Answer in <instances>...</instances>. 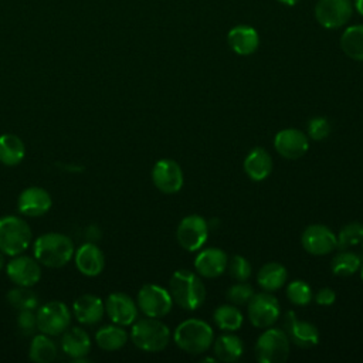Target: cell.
<instances>
[{
    "label": "cell",
    "instance_id": "6da1fadb",
    "mask_svg": "<svg viewBox=\"0 0 363 363\" xmlns=\"http://www.w3.org/2000/svg\"><path fill=\"white\" fill-rule=\"evenodd\" d=\"M34 258L47 268H61L74 257L72 240L61 233H45L35 238L33 244Z\"/></svg>",
    "mask_w": 363,
    "mask_h": 363
},
{
    "label": "cell",
    "instance_id": "8fae6325",
    "mask_svg": "<svg viewBox=\"0 0 363 363\" xmlns=\"http://www.w3.org/2000/svg\"><path fill=\"white\" fill-rule=\"evenodd\" d=\"M208 235L207 221L197 214L186 216L177 225L176 238L186 251H197L203 247Z\"/></svg>",
    "mask_w": 363,
    "mask_h": 363
},
{
    "label": "cell",
    "instance_id": "8992f818",
    "mask_svg": "<svg viewBox=\"0 0 363 363\" xmlns=\"http://www.w3.org/2000/svg\"><path fill=\"white\" fill-rule=\"evenodd\" d=\"M289 356V339L282 329H267L255 343V359L259 363H284Z\"/></svg>",
    "mask_w": 363,
    "mask_h": 363
},
{
    "label": "cell",
    "instance_id": "5b68a950",
    "mask_svg": "<svg viewBox=\"0 0 363 363\" xmlns=\"http://www.w3.org/2000/svg\"><path fill=\"white\" fill-rule=\"evenodd\" d=\"M33 241V233L26 220L18 216H4L0 218V250L14 257L23 254Z\"/></svg>",
    "mask_w": 363,
    "mask_h": 363
},
{
    "label": "cell",
    "instance_id": "f35d334b",
    "mask_svg": "<svg viewBox=\"0 0 363 363\" xmlns=\"http://www.w3.org/2000/svg\"><path fill=\"white\" fill-rule=\"evenodd\" d=\"M17 326L18 329L28 335L33 333L37 329V316L34 309H24V311H18V316H17Z\"/></svg>",
    "mask_w": 363,
    "mask_h": 363
},
{
    "label": "cell",
    "instance_id": "52a82bcc",
    "mask_svg": "<svg viewBox=\"0 0 363 363\" xmlns=\"http://www.w3.org/2000/svg\"><path fill=\"white\" fill-rule=\"evenodd\" d=\"M37 329L48 336L62 335L71 323V312L61 301H50L35 311Z\"/></svg>",
    "mask_w": 363,
    "mask_h": 363
},
{
    "label": "cell",
    "instance_id": "ba28073f",
    "mask_svg": "<svg viewBox=\"0 0 363 363\" xmlns=\"http://www.w3.org/2000/svg\"><path fill=\"white\" fill-rule=\"evenodd\" d=\"M173 299L170 292L156 284H146L138 292V308L150 318H162L170 312Z\"/></svg>",
    "mask_w": 363,
    "mask_h": 363
},
{
    "label": "cell",
    "instance_id": "f6af8a7d",
    "mask_svg": "<svg viewBox=\"0 0 363 363\" xmlns=\"http://www.w3.org/2000/svg\"><path fill=\"white\" fill-rule=\"evenodd\" d=\"M362 250H363V240H362Z\"/></svg>",
    "mask_w": 363,
    "mask_h": 363
},
{
    "label": "cell",
    "instance_id": "e575fe53",
    "mask_svg": "<svg viewBox=\"0 0 363 363\" xmlns=\"http://www.w3.org/2000/svg\"><path fill=\"white\" fill-rule=\"evenodd\" d=\"M286 298L298 306H306L312 301L311 286L301 279L292 281L286 286Z\"/></svg>",
    "mask_w": 363,
    "mask_h": 363
},
{
    "label": "cell",
    "instance_id": "44dd1931",
    "mask_svg": "<svg viewBox=\"0 0 363 363\" xmlns=\"http://www.w3.org/2000/svg\"><path fill=\"white\" fill-rule=\"evenodd\" d=\"M230 48L238 55H251L259 45V35L257 30L247 24L233 27L227 34Z\"/></svg>",
    "mask_w": 363,
    "mask_h": 363
},
{
    "label": "cell",
    "instance_id": "60d3db41",
    "mask_svg": "<svg viewBox=\"0 0 363 363\" xmlns=\"http://www.w3.org/2000/svg\"><path fill=\"white\" fill-rule=\"evenodd\" d=\"M354 9L363 17V0H354Z\"/></svg>",
    "mask_w": 363,
    "mask_h": 363
},
{
    "label": "cell",
    "instance_id": "74e56055",
    "mask_svg": "<svg viewBox=\"0 0 363 363\" xmlns=\"http://www.w3.org/2000/svg\"><path fill=\"white\" fill-rule=\"evenodd\" d=\"M332 126L330 122L323 116L312 118L308 122V138L312 140H323L330 135Z\"/></svg>",
    "mask_w": 363,
    "mask_h": 363
},
{
    "label": "cell",
    "instance_id": "30bf717a",
    "mask_svg": "<svg viewBox=\"0 0 363 363\" xmlns=\"http://www.w3.org/2000/svg\"><path fill=\"white\" fill-rule=\"evenodd\" d=\"M353 14L350 0H319L315 6L316 21L328 30L343 27Z\"/></svg>",
    "mask_w": 363,
    "mask_h": 363
},
{
    "label": "cell",
    "instance_id": "cb8c5ba5",
    "mask_svg": "<svg viewBox=\"0 0 363 363\" xmlns=\"http://www.w3.org/2000/svg\"><path fill=\"white\" fill-rule=\"evenodd\" d=\"M272 170L271 155L262 147H254L244 159V172L254 180L261 182L269 176Z\"/></svg>",
    "mask_w": 363,
    "mask_h": 363
},
{
    "label": "cell",
    "instance_id": "b9f144b4",
    "mask_svg": "<svg viewBox=\"0 0 363 363\" xmlns=\"http://www.w3.org/2000/svg\"><path fill=\"white\" fill-rule=\"evenodd\" d=\"M278 1L282 3V4H285V6H289V7H291V6H295L299 0H278Z\"/></svg>",
    "mask_w": 363,
    "mask_h": 363
},
{
    "label": "cell",
    "instance_id": "836d02e7",
    "mask_svg": "<svg viewBox=\"0 0 363 363\" xmlns=\"http://www.w3.org/2000/svg\"><path fill=\"white\" fill-rule=\"evenodd\" d=\"M363 240V224L353 221L342 227L336 237V248L347 250L352 245L362 242Z\"/></svg>",
    "mask_w": 363,
    "mask_h": 363
},
{
    "label": "cell",
    "instance_id": "8d00e7d4",
    "mask_svg": "<svg viewBox=\"0 0 363 363\" xmlns=\"http://www.w3.org/2000/svg\"><path fill=\"white\" fill-rule=\"evenodd\" d=\"M254 295V289L250 284H247L245 281H241L235 285H231L227 289V299L233 303V305H245L250 302V299Z\"/></svg>",
    "mask_w": 363,
    "mask_h": 363
},
{
    "label": "cell",
    "instance_id": "e0dca14e",
    "mask_svg": "<svg viewBox=\"0 0 363 363\" xmlns=\"http://www.w3.org/2000/svg\"><path fill=\"white\" fill-rule=\"evenodd\" d=\"M104 303L106 315L116 325H133L138 318V303L125 292H112Z\"/></svg>",
    "mask_w": 363,
    "mask_h": 363
},
{
    "label": "cell",
    "instance_id": "9c48e42d",
    "mask_svg": "<svg viewBox=\"0 0 363 363\" xmlns=\"http://www.w3.org/2000/svg\"><path fill=\"white\" fill-rule=\"evenodd\" d=\"M247 312H248L250 322L255 328L264 329L274 325L278 320L279 302L274 295L268 292L254 294L248 302Z\"/></svg>",
    "mask_w": 363,
    "mask_h": 363
},
{
    "label": "cell",
    "instance_id": "ee69618b",
    "mask_svg": "<svg viewBox=\"0 0 363 363\" xmlns=\"http://www.w3.org/2000/svg\"><path fill=\"white\" fill-rule=\"evenodd\" d=\"M362 281H363V265H362Z\"/></svg>",
    "mask_w": 363,
    "mask_h": 363
},
{
    "label": "cell",
    "instance_id": "d6986e66",
    "mask_svg": "<svg viewBox=\"0 0 363 363\" xmlns=\"http://www.w3.org/2000/svg\"><path fill=\"white\" fill-rule=\"evenodd\" d=\"M77 269L85 277H98L105 267V255L94 242H85L74 252Z\"/></svg>",
    "mask_w": 363,
    "mask_h": 363
},
{
    "label": "cell",
    "instance_id": "d4e9b609",
    "mask_svg": "<svg viewBox=\"0 0 363 363\" xmlns=\"http://www.w3.org/2000/svg\"><path fill=\"white\" fill-rule=\"evenodd\" d=\"M26 156L24 142L14 133L0 135V162L6 166H16Z\"/></svg>",
    "mask_w": 363,
    "mask_h": 363
},
{
    "label": "cell",
    "instance_id": "d6a6232c",
    "mask_svg": "<svg viewBox=\"0 0 363 363\" xmlns=\"http://www.w3.org/2000/svg\"><path fill=\"white\" fill-rule=\"evenodd\" d=\"M7 302L18 309H37L38 308V298L34 291H31L28 286H17L10 289L7 292Z\"/></svg>",
    "mask_w": 363,
    "mask_h": 363
},
{
    "label": "cell",
    "instance_id": "f1b7e54d",
    "mask_svg": "<svg viewBox=\"0 0 363 363\" xmlns=\"http://www.w3.org/2000/svg\"><path fill=\"white\" fill-rule=\"evenodd\" d=\"M57 345L45 333L35 335L28 347V357L35 363H51L57 357Z\"/></svg>",
    "mask_w": 363,
    "mask_h": 363
},
{
    "label": "cell",
    "instance_id": "d590c367",
    "mask_svg": "<svg viewBox=\"0 0 363 363\" xmlns=\"http://www.w3.org/2000/svg\"><path fill=\"white\" fill-rule=\"evenodd\" d=\"M227 269H228L230 277L233 279H235L237 282L247 281L251 277V272H252L251 264L248 262L247 258H244L241 255L231 257L227 262Z\"/></svg>",
    "mask_w": 363,
    "mask_h": 363
},
{
    "label": "cell",
    "instance_id": "9a60e30c",
    "mask_svg": "<svg viewBox=\"0 0 363 363\" xmlns=\"http://www.w3.org/2000/svg\"><path fill=\"white\" fill-rule=\"evenodd\" d=\"M302 247L312 255H326L336 248V235L323 224H312L301 237Z\"/></svg>",
    "mask_w": 363,
    "mask_h": 363
},
{
    "label": "cell",
    "instance_id": "3957f363",
    "mask_svg": "<svg viewBox=\"0 0 363 363\" xmlns=\"http://www.w3.org/2000/svg\"><path fill=\"white\" fill-rule=\"evenodd\" d=\"M130 339L143 352H160L169 345L170 330L157 318L147 316L133 322Z\"/></svg>",
    "mask_w": 363,
    "mask_h": 363
},
{
    "label": "cell",
    "instance_id": "1f68e13d",
    "mask_svg": "<svg viewBox=\"0 0 363 363\" xmlns=\"http://www.w3.org/2000/svg\"><path fill=\"white\" fill-rule=\"evenodd\" d=\"M360 267L362 258L356 252L346 250H340V252H337L330 262L332 272L339 277H350L354 272H357Z\"/></svg>",
    "mask_w": 363,
    "mask_h": 363
},
{
    "label": "cell",
    "instance_id": "603a6c76",
    "mask_svg": "<svg viewBox=\"0 0 363 363\" xmlns=\"http://www.w3.org/2000/svg\"><path fill=\"white\" fill-rule=\"evenodd\" d=\"M91 337L81 328H71L62 333L61 349L71 359L81 362L91 350Z\"/></svg>",
    "mask_w": 363,
    "mask_h": 363
},
{
    "label": "cell",
    "instance_id": "5bb4252c",
    "mask_svg": "<svg viewBox=\"0 0 363 363\" xmlns=\"http://www.w3.org/2000/svg\"><path fill=\"white\" fill-rule=\"evenodd\" d=\"M183 172L172 159H160L152 169V182L164 194H174L183 187Z\"/></svg>",
    "mask_w": 363,
    "mask_h": 363
},
{
    "label": "cell",
    "instance_id": "2e32d148",
    "mask_svg": "<svg viewBox=\"0 0 363 363\" xmlns=\"http://www.w3.org/2000/svg\"><path fill=\"white\" fill-rule=\"evenodd\" d=\"M274 147L282 157L296 160L308 152L309 139L299 129H282L274 138Z\"/></svg>",
    "mask_w": 363,
    "mask_h": 363
},
{
    "label": "cell",
    "instance_id": "7bdbcfd3",
    "mask_svg": "<svg viewBox=\"0 0 363 363\" xmlns=\"http://www.w3.org/2000/svg\"><path fill=\"white\" fill-rule=\"evenodd\" d=\"M6 265V254L0 250V269Z\"/></svg>",
    "mask_w": 363,
    "mask_h": 363
},
{
    "label": "cell",
    "instance_id": "ffe728a7",
    "mask_svg": "<svg viewBox=\"0 0 363 363\" xmlns=\"http://www.w3.org/2000/svg\"><path fill=\"white\" fill-rule=\"evenodd\" d=\"M227 254L216 247H210L197 254L194 268L199 275L206 278H217L227 269Z\"/></svg>",
    "mask_w": 363,
    "mask_h": 363
},
{
    "label": "cell",
    "instance_id": "484cf974",
    "mask_svg": "<svg viewBox=\"0 0 363 363\" xmlns=\"http://www.w3.org/2000/svg\"><path fill=\"white\" fill-rule=\"evenodd\" d=\"M96 345L106 352H115L128 342V332L121 325H105L95 333Z\"/></svg>",
    "mask_w": 363,
    "mask_h": 363
},
{
    "label": "cell",
    "instance_id": "4dcf8cb0",
    "mask_svg": "<svg viewBox=\"0 0 363 363\" xmlns=\"http://www.w3.org/2000/svg\"><path fill=\"white\" fill-rule=\"evenodd\" d=\"M214 323L225 332H235L242 325V313L237 306L231 305H220L216 308L213 313Z\"/></svg>",
    "mask_w": 363,
    "mask_h": 363
},
{
    "label": "cell",
    "instance_id": "ac0fdd59",
    "mask_svg": "<svg viewBox=\"0 0 363 363\" xmlns=\"http://www.w3.org/2000/svg\"><path fill=\"white\" fill-rule=\"evenodd\" d=\"M52 204L50 193L38 186H31L24 189L17 199L18 213L27 217L44 216Z\"/></svg>",
    "mask_w": 363,
    "mask_h": 363
},
{
    "label": "cell",
    "instance_id": "277c9868",
    "mask_svg": "<svg viewBox=\"0 0 363 363\" xmlns=\"http://www.w3.org/2000/svg\"><path fill=\"white\" fill-rule=\"evenodd\" d=\"M173 340L183 352L199 354L206 352L213 343V329L200 319L183 320L173 333Z\"/></svg>",
    "mask_w": 363,
    "mask_h": 363
},
{
    "label": "cell",
    "instance_id": "7a4b0ae2",
    "mask_svg": "<svg viewBox=\"0 0 363 363\" xmlns=\"http://www.w3.org/2000/svg\"><path fill=\"white\" fill-rule=\"evenodd\" d=\"M169 292L180 308L194 311L206 301V288L199 275L187 269H177L169 281Z\"/></svg>",
    "mask_w": 363,
    "mask_h": 363
},
{
    "label": "cell",
    "instance_id": "83f0119b",
    "mask_svg": "<svg viewBox=\"0 0 363 363\" xmlns=\"http://www.w3.org/2000/svg\"><path fill=\"white\" fill-rule=\"evenodd\" d=\"M286 278L288 272L285 267L278 262H268L262 265L257 274L258 285L267 292H272L282 288L284 284L286 282Z\"/></svg>",
    "mask_w": 363,
    "mask_h": 363
},
{
    "label": "cell",
    "instance_id": "7402d4cb",
    "mask_svg": "<svg viewBox=\"0 0 363 363\" xmlns=\"http://www.w3.org/2000/svg\"><path fill=\"white\" fill-rule=\"evenodd\" d=\"M72 312L79 323L94 325L102 319L105 313V303L96 295L85 294L74 301Z\"/></svg>",
    "mask_w": 363,
    "mask_h": 363
},
{
    "label": "cell",
    "instance_id": "f546056e",
    "mask_svg": "<svg viewBox=\"0 0 363 363\" xmlns=\"http://www.w3.org/2000/svg\"><path fill=\"white\" fill-rule=\"evenodd\" d=\"M340 47L349 58L363 61V24L347 27L342 33Z\"/></svg>",
    "mask_w": 363,
    "mask_h": 363
},
{
    "label": "cell",
    "instance_id": "7c38bea8",
    "mask_svg": "<svg viewBox=\"0 0 363 363\" xmlns=\"http://www.w3.org/2000/svg\"><path fill=\"white\" fill-rule=\"evenodd\" d=\"M282 330L286 333L289 342H292L294 345L302 349H311L316 346L319 342L318 328L308 320L298 319L294 311H288L285 313L284 322H282Z\"/></svg>",
    "mask_w": 363,
    "mask_h": 363
},
{
    "label": "cell",
    "instance_id": "ab89813d",
    "mask_svg": "<svg viewBox=\"0 0 363 363\" xmlns=\"http://www.w3.org/2000/svg\"><path fill=\"white\" fill-rule=\"evenodd\" d=\"M335 299H336V294L330 288H322L315 295V301L320 306H330L335 302Z\"/></svg>",
    "mask_w": 363,
    "mask_h": 363
},
{
    "label": "cell",
    "instance_id": "4fadbf2b",
    "mask_svg": "<svg viewBox=\"0 0 363 363\" xmlns=\"http://www.w3.org/2000/svg\"><path fill=\"white\" fill-rule=\"evenodd\" d=\"M9 279L17 286H34L41 279V264L28 255H14L6 265Z\"/></svg>",
    "mask_w": 363,
    "mask_h": 363
},
{
    "label": "cell",
    "instance_id": "4316f807",
    "mask_svg": "<svg viewBox=\"0 0 363 363\" xmlns=\"http://www.w3.org/2000/svg\"><path fill=\"white\" fill-rule=\"evenodd\" d=\"M242 350H244V346H242L241 339L231 333L218 336L213 345V352H214L216 360L225 362V363L238 360L240 356L242 354Z\"/></svg>",
    "mask_w": 363,
    "mask_h": 363
}]
</instances>
